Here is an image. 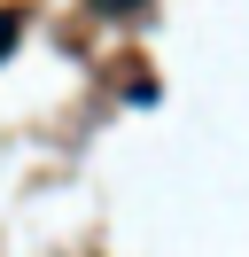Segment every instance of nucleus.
Masks as SVG:
<instances>
[{
    "label": "nucleus",
    "mask_w": 249,
    "mask_h": 257,
    "mask_svg": "<svg viewBox=\"0 0 249 257\" xmlns=\"http://www.w3.org/2000/svg\"><path fill=\"white\" fill-rule=\"evenodd\" d=\"M16 39H24V16H16V8H0V55H8Z\"/></svg>",
    "instance_id": "f257e3e1"
},
{
    "label": "nucleus",
    "mask_w": 249,
    "mask_h": 257,
    "mask_svg": "<svg viewBox=\"0 0 249 257\" xmlns=\"http://www.w3.org/2000/svg\"><path fill=\"white\" fill-rule=\"evenodd\" d=\"M109 8H125V0H109Z\"/></svg>",
    "instance_id": "f03ea898"
}]
</instances>
